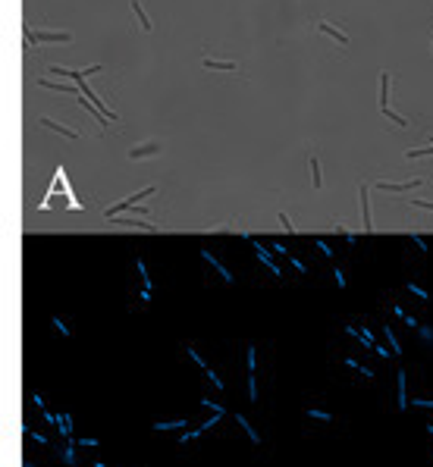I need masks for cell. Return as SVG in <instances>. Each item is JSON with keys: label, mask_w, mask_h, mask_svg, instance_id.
<instances>
[{"label": "cell", "mask_w": 433, "mask_h": 467, "mask_svg": "<svg viewBox=\"0 0 433 467\" xmlns=\"http://www.w3.org/2000/svg\"><path fill=\"white\" fill-rule=\"evenodd\" d=\"M22 32H25V41H35V44H41V41H50V44H69V41H72V35H69V32H35L28 22H22Z\"/></svg>", "instance_id": "obj_1"}, {"label": "cell", "mask_w": 433, "mask_h": 467, "mask_svg": "<svg viewBox=\"0 0 433 467\" xmlns=\"http://www.w3.org/2000/svg\"><path fill=\"white\" fill-rule=\"evenodd\" d=\"M151 192H154V185H148V189H141L138 195H132V198H126V201H119V204H113V207H107L104 213H107V216H116L119 210H129V207H135V204H138L141 198H148Z\"/></svg>", "instance_id": "obj_2"}, {"label": "cell", "mask_w": 433, "mask_h": 467, "mask_svg": "<svg viewBox=\"0 0 433 467\" xmlns=\"http://www.w3.org/2000/svg\"><path fill=\"white\" fill-rule=\"evenodd\" d=\"M418 185H424V179H411V182H374V189H380V192H411V189H418Z\"/></svg>", "instance_id": "obj_3"}, {"label": "cell", "mask_w": 433, "mask_h": 467, "mask_svg": "<svg viewBox=\"0 0 433 467\" xmlns=\"http://www.w3.org/2000/svg\"><path fill=\"white\" fill-rule=\"evenodd\" d=\"M251 245H255V251H258V257L264 260V267H267L270 273H273V276H280V279H283V270L276 267V260H273V254H270V248H264V245H261V241H255V238H251Z\"/></svg>", "instance_id": "obj_4"}, {"label": "cell", "mask_w": 433, "mask_h": 467, "mask_svg": "<svg viewBox=\"0 0 433 467\" xmlns=\"http://www.w3.org/2000/svg\"><path fill=\"white\" fill-rule=\"evenodd\" d=\"M154 154H160V144L157 141H144V144H138V147L129 151V160H144V157H154Z\"/></svg>", "instance_id": "obj_5"}, {"label": "cell", "mask_w": 433, "mask_h": 467, "mask_svg": "<svg viewBox=\"0 0 433 467\" xmlns=\"http://www.w3.org/2000/svg\"><path fill=\"white\" fill-rule=\"evenodd\" d=\"M395 404H399V411L408 408V373L399 370V386H395Z\"/></svg>", "instance_id": "obj_6"}, {"label": "cell", "mask_w": 433, "mask_h": 467, "mask_svg": "<svg viewBox=\"0 0 433 467\" xmlns=\"http://www.w3.org/2000/svg\"><path fill=\"white\" fill-rule=\"evenodd\" d=\"M389 85H392V76L383 69L380 72V113H383V110H389Z\"/></svg>", "instance_id": "obj_7"}, {"label": "cell", "mask_w": 433, "mask_h": 467, "mask_svg": "<svg viewBox=\"0 0 433 467\" xmlns=\"http://www.w3.org/2000/svg\"><path fill=\"white\" fill-rule=\"evenodd\" d=\"M361 220H364V229L370 232V229H374V220H370V201H367V185H361Z\"/></svg>", "instance_id": "obj_8"}, {"label": "cell", "mask_w": 433, "mask_h": 467, "mask_svg": "<svg viewBox=\"0 0 433 467\" xmlns=\"http://www.w3.org/2000/svg\"><path fill=\"white\" fill-rule=\"evenodd\" d=\"M201 257L207 260V264H210V267H213L216 273H220V276H223V283H232V273H229V270H226V267L220 264V260H216V257H213V254L207 251V248H201Z\"/></svg>", "instance_id": "obj_9"}, {"label": "cell", "mask_w": 433, "mask_h": 467, "mask_svg": "<svg viewBox=\"0 0 433 467\" xmlns=\"http://www.w3.org/2000/svg\"><path fill=\"white\" fill-rule=\"evenodd\" d=\"M41 126L44 129H53V132H60V135H66V138H79V132H76V129H69V126H63V122H57V119H41Z\"/></svg>", "instance_id": "obj_10"}, {"label": "cell", "mask_w": 433, "mask_h": 467, "mask_svg": "<svg viewBox=\"0 0 433 467\" xmlns=\"http://www.w3.org/2000/svg\"><path fill=\"white\" fill-rule=\"evenodd\" d=\"M38 85L41 88H50V91H63V95H76L79 98V85H57V82H50V79H38Z\"/></svg>", "instance_id": "obj_11"}, {"label": "cell", "mask_w": 433, "mask_h": 467, "mask_svg": "<svg viewBox=\"0 0 433 467\" xmlns=\"http://www.w3.org/2000/svg\"><path fill=\"white\" fill-rule=\"evenodd\" d=\"M236 423H239V426L245 429V433H248V439H251V442H255V445H261V433H258V429H255V426H251V423H248V420L239 414V411H236Z\"/></svg>", "instance_id": "obj_12"}, {"label": "cell", "mask_w": 433, "mask_h": 467, "mask_svg": "<svg viewBox=\"0 0 433 467\" xmlns=\"http://www.w3.org/2000/svg\"><path fill=\"white\" fill-rule=\"evenodd\" d=\"M119 226H129V229H144V232H154L151 223H144V220H132V216H119Z\"/></svg>", "instance_id": "obj_13"}, {"label": "cell", "mask_w": 433, "mask_h": 467, "mask_svg": "<svg viewBox=\"0 0 433 467\" xmlns=\"http://www.w3.org/2000/svg\"><path fill=\"white\" fill-rule=\"evenodd\" d=\"M201 63H204L207 69H220V72H232V69H236V63H232V60H210V57H207V60H201Z\"/></svg>", "instance_id": "obj_14"}, {"label": "cell", "mask_w": 433, "mask_h": 467, "mask_svg": "<svg viewBox=\"0 0 433 467\" xmlns=\"http://www.w3.org/2000/svg\"><path fill=\"white\" fill-rule=\"evenodd\" d=\"M320 32H323V35H330V38H336L339 44H349V35H342V32H339V28H333L330 22H320Z\"/></svg>", "instance_id": "obj_15"}, {"label": "cell", "mask_w": 433, "mask_h": 467, "mask_svg": "<svg viewBox=\"0 0 433 467\" xmlns=\"http://www.w3.org/2000/svg\"><path fill=\"white\" fill-rule=\"evenodd\" d=\"M132 10H135V16H138V22H141V28H144V32H151V19H148V13H144V10H141V4H138V0H132Z\"/></svg>", "instance_id": "obj_16"}, {"label": "cell", "mask_w": 433, "mask_h": 467, "mask_svg": "<svg viewBox=\"0 0 433 467\" xmlns=\"http://www.w3.org/2000/svg\"><path fill=\"white\" fill-rule=\"evenodd\" d=\"M383 335H386V339H389V345H392V354H395V358H399V354H402V345H399V335H395L389 326H383Z\"/></svg>", "instance_id": "obj_17"}, {"label": "cell", "mask_w": 433, "mask_h": 467, "mask_svg": "<svg viewBox=\"0 0 433 467\" xmlns=\"http://www.w3.org/2000/svg\"><path fill=\"white\" fill-rule=\"evenodd\" d=\"M418 157H433V144L430 147H414V151H405V160H418Z\"/></svg>", "instance_id": "obj_18"}, {"label": "cell", "mask_w": 433, "mask_h": 467, "mask_svg": "<svg viewBox=\"0 0 433 467\" xmlns=\"http://www.w3.org/2000/svg\"><path fill=\"white\" fill-rule=\"evenodd\" d=\"M346 364L352 367V370H361V377H367V380H374V370L370 367H364L361 361H355V358H346Z\"/></svg>", "instance_id": "obj_19"}, {"label": "cell", "mask_w": 433, "mask_h": 467, "mask_svg": "<svg viewBox=\"0 0 433 467\" xmlns=\"http://www.w3.org/2000/svg\"><path fill=\"white\" fill-rule=\"evenodd\" d=\"M185 426V420H157L154 423V429H164V433H167V429H182Z\"/></svg>", "instance_id": "obj_20"}, {"label": "cell", "mask_w": 433, "mask_h": 467, "mask_svg": "<svg viewBox=\"0 0 433 467\" xmlns=\"http://www.w3.org/2000/svg\"><path fill=\"white\" fill-rule=\"evenodd\" d=\"M311 179H314V189H320V185H323V176H320V163H317V157H311Z\"/></svg>", "instance_id": "obj_21"}, {"label": "cell", "mask_w": 433, "mask_h": 467, "mask_svg": "<svg viewBox=\"0 0 433 467\" xmlns=\"http://www.w3.org/2000/svg\"><path fill=\"white\" fill-rule=\"evenodd\" d=\"M248 398L258 401V377H255V373H248Z\"/></svg>", "instance_id": "obj_22"}, {"label": "cell", "mask_w": 433, "mask_h": 467, "mask_svg": "<svg viewBox=\"0 0 433 467\" xmlns=\"http://www.w3.org/2000/svg\"><path fill=\"white\" fill-rule=\"evenodd\" d=\"M358 339H361V345H367V348H374V335H370V329H367V326H361V332H358Z\"/></svg>", "instance_id": "obj_23"}, {"label": "cell", "mask_w": 433, "mask_h": 467, "mask_svg": "<svg viewBox=\"0 0 433 467\" xmlns=\"http://www.w3.org/2000/svg\"><path fill=\"white\" fill-rule=\"evenodd\" d=\"M72 445H76V442H72ZM72 445H66V448H63V455H60V458H63V464H76V448H72Z\"/></svg>", "instance_id": "obj_24"}, {"label": "cell", "mask_w": 433, "mask_h": 467, "mask_svg": "<svg viewBox=\"0 0 433 467\" xmlns=\"http://www.w3.org/2000/svg\"><path fill=\"white\" fill-rule=\"evenodd\" d=\"M408 292H411V295H418V298H424V301H430V292L421 289V286H414V283H408Z\"/></svg>", "instance_id": "obj_25"}, {"label": "cell", "mask_w": 433, "mask_h": 467, "mask_svg": "<svg viewBox=\"0 0 433 467\" xmlns=\"http://www.w3.org/2000/svg\"><path fill=\"white\" fill-rule=\"evenodd\" d=\"M314 245H317V248H320L323 254H327L330 260H336V254H333V248H330V245H327V241H323V238H314Z\"/></svg>", "instance_id": "obj_26"}, {"label": "cell", "mask_w": 433, "mask_h": 467, "mask_svg": "<svg viewBox=\"0 0 433 467\" xmlns=\"http://www.w3.org/2000/svg\"><path fill=\"white\" fill-rule=\"evenodd\" d=\"M201 404H204V408H210L213 414H226V408H223V404H216V401H210V398H204Z\"/></svg>", "instance_id": "obj_27"}, {"label": "cell", "mask_w": 433, "mask_h": 467, "mask_svg": "<svg viewBox=\"0 0 433 467\" xmlns=\"http://www.w3.org/2000/svg\"><path fill=\"white\" fill-rule=\"evenodd\" d=\"M308 414H311L314 420H333V414H330V411H308Z\"/></svg>", "instance_id": "obj_28"}, {"label": "cell", "mask_w": 433, "mask_h": 467, "mask_svg": "<svg viewBox=\"0 0 433 467\" xmlns=\"http://www.w3.org/2000/svg\"><path fill=\"white\" fill-rule=\"evenodd\" d=\"M50 323H53V326H57V329H60V335H69V326H66V323L60 320V317H53V320H50Z\"/></svg>", "instance_id": "obj_29"}, {"label": "cell", "mask_w": 433, "mask_h": 467, "mask_svg": "<svg viewBox=\"0 0 433 467\" xmlns=\"http://www.w3.org/2000/svg\"><path fill=\"white\" fill-rule=\"evenodd\" d=\"M414 408H433V398H411Z\"/></svg>", "instance_id": "obj_30"}, {"label": "cell", "mask_w": 433, "mask_h": 467, "mask_svg": "<svg viewBox=\"0 0 433 467\" xmlns=\"http://www.w3.org/2000/svg\"><path fill=\"white\" fill-rule=\"evenodd\" d=\"M374 351H377V354H380V358H386V361H389V358H395V354H392V351H386V345H374Z\"/></svg>", "instance_id": "obj_31"}, {"label": "cell", "mask_w": 433, "mask_h": 467, "mask_svg": "<svg viewBox=\"0 0 433 467\" xmlns=\"http://www.w3.org/2000/svg\"><path fill=\"white\" fill-rule=\"evenodd\" d=\"M418 332H421V335H424V339H427V342L433 345V329H430V326H418Z\"/></svg>", "instance_id": "obj_32"}, {"label": "cell", "mask_w": 433, "mask_h": 467, "mask_svg": "<svg viewBox=\"0 0 433 467\" xmlns=\"http://www.w3.org/2000/svg\"><path fill=\"white\" fill-rule=\"evenodd\" d=\"M286 260H289V264H292V267H295L298 273H308V267H304V264H301V260H295V257H286Z\"/></svg>", "instance_id": "obj_33"}, {"label": "cell", "mask_w": 433, "mask_h": 467, "mask_svg": "<svg viewBox=\"0 0 433 467\" xmlns=\"http://www.w3.org/2000/svg\"><path fill=\"white\" fill-rule=\"evenodd\" d=\"M333 270H336V286H339V289H346V273H342L339 267H333Z\"/></svg>", "instance_id": "obj_34"}, {"label": "cell", "mask_w": 433, "mask_h": 467, "mask_svg": "<svg viewBox=\"0 0 433 467\" xmlns=\"http://www.w3.org/2000/svg\"><path fill=\"white\" fill-rule=\"evenodd\" d=\"M411 241H414V245H418V248H421V251H427V241H424V238H421V235H411Z\"/></svg>", "instance_id": "obj_35"}, {"label": "cell", "mask_w": 433, "mask_h": 467, "mask_svg": "<svg viewBox=\"0 0 433 467\" xmlns=\"http://www.w3.org/2000/svg\"><path fill=\"white\" fill-rule=\"evenodd\" d=\"M414 204V207H424V210H433V204L430 201H411Z\"/></svg>", "instance_id": "obj_36"}, {"label": "cell", "mask_w": 433, "mask_h": 467, "mask_svg": "<svg viewBox=\"0 0 433 467\" xmlns=\"http://www.w3.org/2000/svg\"><path fill=\"white\" fill-rule=\"evenodd\" d=\"M95 467H107V464H104V461H95Z\"/></svg>", "instance_id": "obj_37"}, {"label": "cell", "mask_w": 433, "mask_h": 467, "mask_svg": "<svg viewBox=\"0 0 433 467\" xmlns=\"http://www.w3.org/2000/svg\"><path fill=\"white\" fill-rule=\"evenodd\" d=\"M427 138H430V144H433V135H427Z\"/></svg>", "instance_id": "obj_38"}]
</instances>
